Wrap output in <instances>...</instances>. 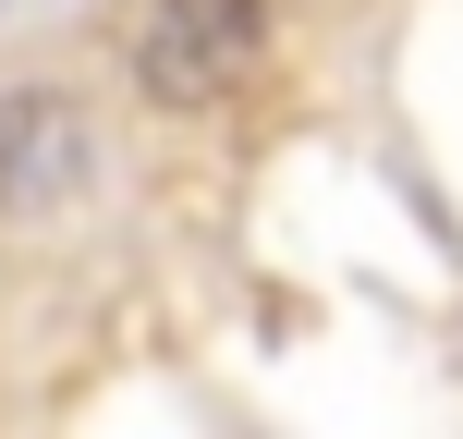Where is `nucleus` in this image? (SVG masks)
<instances>
[{"instance_id": "obj_1", "label": "nucleus", "mask_w": 463, "mask_h": 439, "mask_svg": "<svg viewBox=\"0 0 463 439\" xmlns=\"http://www.w3.org/2000/svg\"><path fill=\"white\" fill-rule=\"evenodd\" d=\"M269 62V0H159L135 24V86L159 110H220Z\"/></svg>"}, {"instance_id": "obj_2", "label": "nucleus", "mask_w": 463, "mask_h": 439, "mask_svg": "<svg viewBox=\"0 0 463 439\" xmlns=\"http://www.w3.org/2000/svg\"><path fill=\"white\" fill-rule=\"evenodd\" d=\"M61 196H86V122L61 110L49 86H13L0 98V208H61Z\"/></svg>"}]
</instances>
